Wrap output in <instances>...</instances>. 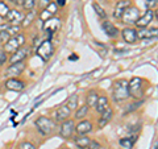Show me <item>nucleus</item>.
Listing matches in <instances>:
<instances>
[{"mask_svg":"<svg viewBox=\"0 0 158 149\" xmlns=\"http://www.w3.org/2000/svg\"><path fill=\"white\" fill-rule=\"evenodd\" d=\"M74 132H75V121L73 119H67V120L61 123V126H59V136L62 138H71Z\"/></svg>","mask_w":158,"mask_h":149,"instance_id":"obj_6","label":"nucleus"},{"mask_svg":"<svg viewBox=\"0 0 158 149\" xmlns=\"http://www.w3.org/2000/svg\"><path fill=\"white\" fill-rule=\"evenodd\" d=\"M121 36H123V40L127 42V44H136L137 42V31L135 28L132 27H127L121 31Z\"/></svg>","mask_w":158,"mask_h":149,"instance_id":"obj_15","label":"nucleus"},{"mask_svg":"<svg viewBox=\"0 0 158 149\" xmlns=\"http://www.w3.org/2000/svg\"><path fill=\"white\" fill-rule=\"evenodd\" d=\"M144 103V100L142 99H140V100H136L135 103H131V104H128V107H127V110H125V113L128 112H133L135 110H137V108H140V106Z\"/></svg>","mask_w":158,"mask_h":149,"instance_id":"obj_31","label":"nucleus"},{"mask_svg":"<svg viewBox=\"0 0 158 149\" xmlns=\"http://www.w3.org/2000/svg\"><path fill=\"white\" fill-rule=\"evenodd\" d=\"M19 149H36V147H34L32 143H29V141H23L19 145Z\"/></svg>","mask_w":158,"mask_h":149,"instance_id":"obj_35","label":"nucleus"},{"mask_svg":"<svg viewBox=\"0 0 158 149\" xmlns=\"http://www.w3.org/2000/svg\"><path fill=\"white\" fill-rule=\"evenodd\" d=\"M63 149H70V148H63Z\"/></svg>","mask_w":158,"mask_h":149,"instance_id":"obj_41","label":"nucleus"},{"mask_svg":"<svg viewBox=\"0 0 158 149\" xmlns=\"http://www.w3.org/2000/svg\"><path fill=\"white\" fill-rule=\"evenodd\" d=\"M24 15L21 11H19V9H11V11L8 12V15L6 16V20L8 24H11V25H20V24L23 23L24 20Z\"/></svg>","mask_w":158,"mask_h":149,"instance_id":"obj_11","label":"nucleus"},{"mask_svg":"<svg viewBox=\"0 0 158 149\" xmlns=\"http://www.w3.org/2000/svg\"><path fill=\"white\" fill-rule=\"evenodd\" d=\"M37 56L41 57L42 61H49V59L52 58L53 53H54V45L50 40H45V41H42L40 44V46L37 48Z\"/></svg>","mask_w":158,"mask_h":149,"instance_id":"obj_5","label":"nucleus"},{"mask_svg":"<svg viewBox=\"0 0 158 149\" xmlns=\"http://www.w3.org/2000/svg\"><path fill=\"white\" fill-rule=\"evenodd\" d=\"M8 2L11 4H13V6H21L24 0H8Z\"/></svg>","mask_w":158,"mask_h":149,"instance_id":"obj_38","label":"nucleus"},{"mask_svg":"<svg viewBox=\"0 0 158 149\" xmlns=\"http://www.w3.org/2000/svg\"><path fill=\"white\" fill-rule=\"evenodd\" d=\"M92 8H94V11H95V13H96L102 20H106V19H107V12L104 11V8L100 7L98 3H94V4H92Z\"/></svg>","mask_w":158,"mask_h":149,"instance_id":"obj_28","label":"nucleus"},{"mask_svg":"<svg viewBox=\"0 0 158 149\" xmlns=\"http://www.w3.org/2000/svg\"><path fill=\"white\" fill-rule=\"evenodd\" d=\"M57 6L58 7H63V6H65V4H66V0H57Z\"/></svg>","mask_w":158,"mask_h":149,"instance_id":"obj_39","label":"nucleus"},{"mask_svg":"<svg viewBox=\"0 0 158 149\" xmlns=\"http://www.w3.org/2000/svg\"><path fill=\"white\" fill-rule=\"evenodd\" d=\"M49 2H52V0H49Z\"/></svg>","mask_w":158,"mask_h":149,"instance_id":"obj_42","label":"nucleus"},{"mask_svg":"<svg viewBox=\"0 0 158 149\" xmlns=\"http://www.w3.org/2000/svg\"><path fill=\"white\" fill-rule=\"evenodd\" d=\"M137 140V136H131V137H123L118 140V144L125 148V149H133V147H135V143Z\"/></svg>","mask_w":158,"mask_h":149,"instance_id":"obj_25","label":"nucleus"},{"mask_svg":"<svg viewBox=\"0 0 158 149\" xmlns=\"http://www.w3.org/2000/svg\"><path fill=\"white\" fill-rule=\"evenodd\" d=\"M9 11H11V8H9L8 4L6 2H3V0H0V17L6 19V16L8 15Z\"/></svg>","mask_w":158,"mask_h":149,"instance_id":"obj_30","label":"nucleus"},{"mask_svg":"<svg viewBox=\"0 0 158 149\" xmlns=\"http://www.w3.org/2000/svg\"><path fill=\"white\" fill-rule=\"evenodd\" d=\"M8 53H6L4 50H0V66L4 65L7 61H8Z\"/></svg>","mask_w":158,"mask_h":149,"instance_id":"obj_36","label":"nucleus"},{"mask_svg":"<svg viewBox=\"0 0 158 149\" xmlns=\"http://www.w3.org/2000/svg\"><path fill=\"white\" fill-rule=\"evenodd\" d=\"M107 108H110V100H108V98L106 95H99V99L95 104V110L96 112L100 115L102 112H104Z\"/></svg>","mask_w":158,"mask_h":149,"instance_id":"obj_21","label":"nucleus"},{"mask_svg":"<svg viewBox=\"0 0 158 149\" xmlns=\"http://www.w3.org/2000/svg\"><path fill=\"white\" fill-rule=\"evenodd\" d=\"M34 126L37 127L40 133L44 135V136H50L57 130L56 120H53V119H50V117H46V116H40L38 119H36Z\"/></svg>","mask_w":158,"mask_h":149,"instance_id":"obj_2","label":"nucleus"},{"mask_svg":"<svg viewBox=\"0 0 158 149\" xmlns=\"http://www.w3.org/2000/svg\"><path fill=\"white\" fill-rule=\"evenodd\" d=\"M138 17H140V9H138L137 7H128L127 11L124 12V15L121 16V23L124 24H131V25H135L136 21L138 20Z\"/></svg>","mask_w":158,"mask_h":149,"instance_id":"obj_7","label":"nucleus"},{"mask_svg":"<svg viewBox=\"0 0 158 149\" xmlns=\"http://www.w3.org/2000/svg\"><path fill=\"white\" fill-rule=\"evenodd\" d=\"M88 111H90V107L85 104V106H81L79 108H77L75 113H74V117L77 119V120H83L87 115H88Z\"/></svg>","mask_w":158,"mask_h":149,"instance_id":"obj_26","label":"nucleus"},{"mask_svg":"<svg viewBox=\"0 0 158 149\" xmlns=\"http://www.w3.org/2000/svg\"><path fill=\"white\" fill-rule=\"evenodd\" d=\"M154 17H156V19L158 20V8H157L156 11H154Z\"/></svg>","mask_w":158,"mask_h":149,"instance_id":"obj_40","label":"nucleus"},{"mask_svg":"<svg viewBox=\"0 0 158 149\" xmlns=\"http://www.w3.org/2000/svg\"><path fill=\"white\" fill-rule=\"evenodd\" d=\"M38 16L37 12L36 11H29L27 12V15L24 16V20H23V23H21V27L23 28H28V27H31L33 21L36 20V17Z\"/></svg>","mask_w":158,"mask_h":149,"instance_id":"obj_23","label":"nucleus"},{"mask_svg":"<svg viewBox=\"0 0 158 149\" xmlns=\"http://www.w3.org/2000/svg\"><path fill=\"white\" fill-rule=\"evenodd\" d=\"M138 40H150L158 37V28H142L137 31Z\"/></svg>","mask_w":158,"mask_h":149,"instance_id":"obj_17","label":"nucleus"},{"mask_svg":"<svg viewBox=\"0 0 158 149\" xmlns=\"http://www.w3.org/2000/svg\"><path fill=\"white\" fill-rule=\"evenodd\" d=\"M98 99H99V94L96 90H91V91H88L87 92V95H86V104L88 107H95V104L98 102Z\"/></svg>","mask_w":158,"mask_h":149,"instance_id":"obj_24","label":"nucleus"},{"mask_svg":"<svg viewBox=\"0 0 158 149\" xmlns=\"http://www.w3.org/2000/svg\"><path fill=\"white\" fill-rule=\"evenodd\" d=\"M4 86H6L7 90H11V91H23L24 88H25V82L21 81V79L17 77H12V78L7 79Z\"/></svg>","mask_w":158,"mask_h":149,"instance_id":"obj_10","label":"nucleus"},{"mask_svg":"<svg viewBox=\"0 0 158 149\" xmlns=\"http://www.w3.org/2000/svg\"><path fill=\"white\" fill-rule=\"evenodd\" d=\"M153 19H154V12H153V9H148V11L142 15V16L138 17V20L136 21L135 25L138 28V29H142V28H148L150 25V23L153 21Z\"/></svg>","mask_w":158,"mask_h":149,"instance_id":"obj_12","label":"nucleus"},{"mask_svg":"<svg viewBox=\"0 0 158 149\" xmlns=\"http://www.w3.org/2000/svg\"><path fill=\"white\" fill-rule=\"evenodd\" d=\"M128 90H129V95L140 100L144 98V81L140 77H133L129 82H128Z\"/></svg>","mask_w":158,"mask_h":149,"instance_id":"obj_3","label":"nucleus"},{"mask_svg":"<svg viewBox=\"0 0 158 149\" xmlns=\"http://www.w3.org/2000/svg\"><path fill=\"white\" fill-rule=\"evenodd\" d=\"M91 141H92L91 138L87 137L86 135H77L75 137H74V143H75V145L79 149H87L88 147H90Z\"/></svg>","mask_w":158,"mask_h":149,"instance_id":"obj_22","label":"nucleus"},{"mask_svg":"<svg viewBox=\"0 0 158 149\" xmlns=\"http://www.w3.org/2000/svg\"><path fill=\"white\" fill-rule=\"evenodd\" d=\"M11 37L12 36L7 31H2V32H0V44H3V45H4V44H6Z\"/></svg>","mask_w":158,"mask_h":149,"instance_id":"obj_33","label":"nucleus"},{"mask_svg":"<svg viewBox=\"0 0 158 149\" xmlns=\"http://www.w3.org/2000/svg\"><path fill=\"white\" fill-rule=\"evenodd\" d=\"M20 29H21V27H20V25H11V24H9L7 32L11 34V36H16V34L20 33Z\"/></svg>","mask_w":158,"mask_h":149,"instance_id":"obj_32","label":"nucleus"},{"mask_svg":"<svg viewBox=\"0 0 158 149\" xmlns=\"http://www.w3.org/2000/svg\"><path fill=\"white\" fill-rule=\"evenodd\" d=\"M88 149H102V147H100V144H99V143H96V141H91L90 148H88Z\"/></svg>","mask_w":158,"mask_h":149,"instance_id":"obj_37","label":"nucleus"},{"mask_svg":"<svg viewBox=\"0 0 158 149\" xmlns=\"http://www.w3.org/2000/svg\"><path fill=\"white\" fill-rule=\"evenodd\" d=\"M92 123L88 121V120H79L78 124H75V132L77 135H87V133H90L92 131Z\"/></svg>","mask_w":158,"mask_h":149,"instance_id":"obj_18","label":"nucleus"},{"mask_svg":"<svg viewBox=\"0 0 158 149\" xmlns=\"http://www.w3.org/2000/svg\"><path fill=\"white\" fill-rule=\"evenodd\" d=\"M102 29L110 38H116V37H118V34H120V31L117 29V27L113 23L108 21V20H104V21L102 23Z\"/></svg>","mask_w":158,"mask_h":149,"instance_id":"obj_14","label":"nucleus"},{"mask_svg":"<svg viewBox=\"0 0 158 149\" xmlns=\"http://www.w3.org/2000/svg\"><path fill=\"white\" fill-rule=\"evenodd\" d=\"M29 53H31V48L27 46V45H23L21 48H19L16 52L11 54L9 57V63H16V62H21V61H25L28 58Z\"/></svg>","mask_w":158,"mask_h":149,"instance_id":"obj_8","label":"nucleus"},{"mask_svg":"<svg viewBox=\"0 0 158 149\" xmlns=\"http://www.w3.org/2000/svg\"><path fill=\"white\" fill-rule=\"evenodd\" d=\"M66 106L70 108V110H77L78 108V95H75V94H73L71 96H69L67 102H66Z\"/></svg>","mask_w":158,"mask_h":149,"instance_id":"obj_27","label":"nucleus"},{"mask_svg":"<svg viewBox=\"0 0 158 149\" xmlns=\"http://www.w3.org/2000/svg\"><path fill=\"white\" fill-rule=\"evenodd\" d=\"M112 117H113V110L112 108H107L104 112L100 113V117H99V120H98V127L99 128L106 127L107 124L112 120Z\"/></svg>","mask_w":158,"mask_h":149,"instance_id":"obj_20","label":"nucleus"},{"mask_svg":"<svg viewBox=\"0 0 158 149\" xmlns=\"http://www.w3.org/2000/svg\"><path fill=\"white\" fill-rule=\"evenodd\" d=\"M158 6V0H145L146 9H154Z\"/></svg>","mask_w":158,"mask_h":149,"instance_id":"obj_34","label":"nucleus"},{"mask_svg":"<svg viewBox=\"0 0 158 149\" xmlns=\"http://www.w3.org/2000/svg\"><path fill=\"white\" fill-rule=\"evenodd\" d=\"M131 6H132L131 0H118L116 7H115V11H113V16L116 19H121V16L127 11V8L131 7Z\"/></svg>","mask_w":158,"mask_h":149,"instance_id":"obj_19","label":"nucleus"},{"mask_svg":"<svg viewBox=\"0 0 158 149\" xmlns=\"http://www.w3.org/2000/svg\"><path fill=\"white\" fill-rule=\"evenodd\" d=\"M36 4H37V0H24L23 4H21V7L24 8V11H33L34 7H36Z\"/></svg>","mask_w":158,"mask_h":149,"instance_id":"obj_29","label":"nucleus"},{"mask_svg":"<svg viewBox=\"0 0 158 149\" xmlns=\"http://www.w3.org/2000/svg\"><path fill=\"white\" fill-rule=\"evenodd\" d=\"M23 45H25V37H24V34L19 33L16 36H12L6 44H4L3 50L8 54H12V53L16 52L19 48H21Z\"/></svg>","mask_w":158,"mask_h":149,"instance_id":"obj_4","label":"nucleus"},{"mask_svg":"<svg viewBox=\"0 0 158 149\" xmlns=\"http://www.w3.org/2000/svg\"><path fill=\"white\" fill-rule=\"evenodd\" d=\"M27 67V63L25 61H21V62H16V63H11L7 70H6V75L12 78V77H19L20 74H21L24 70H25Z\"/></svg>","mask_w":158,"mask_h":149,"instance_id":"obj_9","label":"nucleus"},{"mask_svg":"<svg viewBox=\"0 0 158 149\" xmlns=\"http://www.w3.org/2000/svg\"><path fill=\"white\" fill-rule=\"evenodd\" d=\"M70 116H71V110L65 104V106H61L56 111V113H54V120H56V123H62V121L67 120V119H70Z\"/></svg>","mask_w":158,"mask_h":149,"instance_id":"obj_16","label":"nucleus"},{"mask_svg":"<svg viewBox=\"0 0 158 149\" xmlns=\"http://www.w3.org/2000/svg\"><path fill=\"white\" fill-rule=\"evenodd\" d=\"M129 90H128V82L125 79H118L112 86V98L116 103H121L129 98Z\"/></svg>","mask_w":158,"mask_h":149,"instance_id":"obj_1","label":"nucleus"},{"mask_svg":"<svg viewBox=\"0 0 158 149\" xmlns=\"http://www.w3.org/2000/svg\"><path fill=\"white\" fill-rule=\"evenodd\" d=\"M59 28H61V20L57 19V17H52V19H48L46 21H44L42 29L49 34H53V33L58 32Z\"/></svg>","mask_w":158,"mask_h":149,"instance_id":"obj_13","label":"nucleus"}]
</instances>
